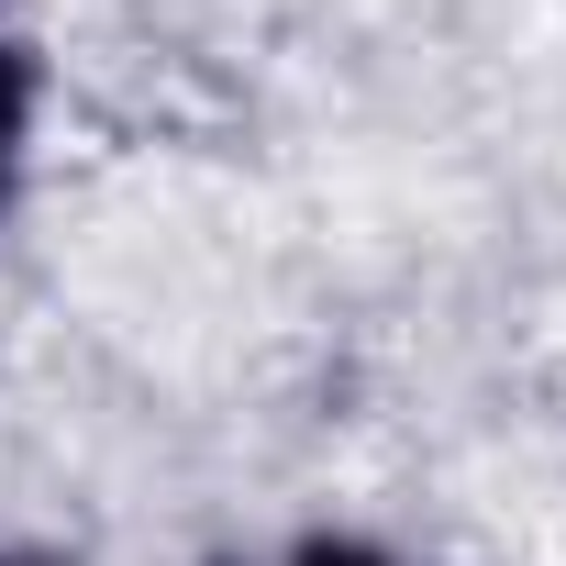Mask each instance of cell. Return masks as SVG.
<instances>
[{
	"label": "cell",
	"mask_w": 566,
	"mask_h": 566,
	"mask_svg": "<svg viewBox=\"0 0 566 566\" xmlns=\"http://www.w3.org/2000/svg\"><path fill=\"white\" fill-rule=\"evenodd\" d=\"M12 123H23V101H12V67H0V167H12Z\"/></svg>",
	"instance_id": "6da1fadb"
}]
</instances>
